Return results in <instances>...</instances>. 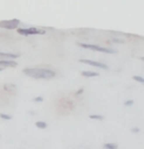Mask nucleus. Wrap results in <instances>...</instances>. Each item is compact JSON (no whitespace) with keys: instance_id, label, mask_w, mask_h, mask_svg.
<instances>
[{"instance_id":"nucleus-2","label":"nucleus","mask_w":144,"mask_h":149,"mask_svg":"<svg viewBox=\"0 0 144 149\" xmlns=\"http://www.w3.org/2000/svg\"><path fill=\"white\" fill-rule=\"evenodd\" d=\"M81 47L84 48H88V49H93V51H97V52H101V53H108V54H115L114 49H110V48H106V47H101L99 45H92V44H79Z\"/></svg>"},{"instance_id":"nucleus-8","label":"nucleus","mask_w":144,"mask_h":149,"mask_svg":"<svg viewBox=\"0 0 144 149\" xmlns=\"http://www.w3.org/2000/svg\"><path fill=\"white\" fill-rule=\"evenodd\" d=\"M82 75L86 76V77H93V76H98L99 73L92 72V71H84V72H82Z\"/></svg>"},{"instance_id":"nucleus-15","label":"nucleus","mask_w":144,"mask_h":149,"mask_svg":"<svg viewBox=\"0 0 144 149\" xmlns=\"http://www.w3.org/2000/svg\"><path fill=\"white\" fill-rule=\"evenodd\" d=\"M124 104H125V105H132V104H133V101H132V100H129V101H126Z\"/></svg>"},{"instance_id":"nucleus-7","label":"nucleus","mask_w":144,"mask_h":149,"mask_svg":"<svg viewBox=\"0 0 144 149\" xmlns=\"http://www.w3.org/2000/svg\"><path fill=\"white\" fill-rule=\"evenodd\" d=\"M19 54H13V53H1L0 52V60H10V58H17Z\"/></svg>"},{"instance_id":"nucleus-4","label":"nucleus","mask_w":144,"mask_h":149,"mask_svg":"<svg viewBox=\"0 0 144 149\" xmlns=\"http://www.w3.org/2000/svg\"><path fill=\"white\" fill-rule=\"evenodd\" d=\"M18 33L24 36H30V35H36V34H44V30L30 27V28H18Z\"/></svg>"},{"instance_id":"nucleus-6","label":"nucleus","mask_w":144,"mask_h":149,"mask_svg":"<svg viewBox=\"0 0 144 149\" xmlns=\"http://www.w3.org/2000/svg\"><path fill=\"white\" fill-rule=\"evenodd\" d=\"M17 65L15 61H11V60H0V67H15Z\"/></svg>"},{"instance_id":"nucleus-9","label":"nucleus","mask_w":144,"mask_h":149,"mask_svg":"<svg viewBox=\"0 0 144 149\" xmlns=\"http://www.w3.org/2000/svg\"><path fill=\"white\" fill-rule=\"evenodd\" d=\"M35 126L37 128H39V129H45V128L47 127V125H46L45 122H43V121H37V122L35 123Z\"/></svg>"},{"instance_id":"nucleus-5","label":"nucleus","mask_w":144,"mask_h":149,"mask_svg":"<svg viewBox=\"0 0 144 149\" xmlns=\"http://www.w3.org/2000/svg\"><path fill=\"white\" fill-rule=\"evenodd\" d=\"M80 63H84V64H88L91 66L95 67H100V68H107V65L104 63H99V62H95V61L90 60H80Z\"/></svg>"},{"instance_id":"nucleus-17","label":"nucleus","mask_w":144,"mask_h":149,"mask_svg":"<svg viewBox=\"0 0 144 149\" xmlns=\"http://www.w3.org/2000/svg\"><path fill=\"white\" fill-rule=\"evenodd\" d=\"M1 71H2V67H0V72H1Z\"/></svg>"},{"instance_id":"nucleus-16","label":"nucleus","mask_w":144,"mask_h":149,"mask_svg":"<svg viewBox=\"0 0 144 149\" xmlns=\"http://www.w3.org/2000/svg\"><path fill=\"white\" fill-rule=\"evenodd\" d=\"M132 131H133V132H138V131H140V129H138V128H133V129H132Z\"/></svg>"},{"instance_id":"nucleus-1","label":"nucleus","mask_w":144,"mask_h":149,"mask_svg":"<svg viewBox=\"0 0 144 149\" xmlns=\"http://www.w3.org/2000/svg\"><path fill=\"white\" fill-rule=\"evenodd\" d=\"M26 75H28L33 79H39V80H48L55 76V72L48 68H42V67H28L24 68L23 71Z\"/></svg>"},{"instance_id":"nucleus-14","label":"nucleus","mask_w":144,"mask_h":149,"mask_svg":"<svg viewBox=\"0 0 144 149\" xmlns=\"http://www.w3.org/2000/svg\"><path fill=\"white\" fill-rule=\"evenodd\" d=\"M34 101H35V102H42V101H43V97H35V99H34Z\"/></svg>"},{"instance_id":"nucleus-10","label":"nucleus","mask_w":144,"mask_h":149,"mask_svg":"<svg viewBox=\"0 0 144 149\" xmlns=\"http://www.w3.org/2000/svg\"><path fill=\"white\" fill-rule=\"evenodd\" d=\"M105 149H117V145L116 143H105L104 145Z\"/></svg>"},{"instance_id":"nucleus-11","label":"nucleus","mask_w":144,"mask_h":149,"mask_svg":"<svg viewBox=\"0 0 144 149\" xmlns=\"http://www.w3.org/2000/svg\"><path fill=\"white\" fill-rule=\"evenodd\" d=\"M89 118H90V119H95V120H104V117H103V116H97V114H90Z\"/></svg>"},{"instance_id":"nucleus-13","label":"nucleus","mask_w":144,"mask_h":149,"mask_svg":"<svg viewBox=\"0 0 144 149\" xmlns=\"http://www.w3.org/2000/svg\"><path fill=\"white\" fill-rule=\"evenodd\" d=\"M133 79H134L135 81H137V82H140V83L144 82V79H143V77H141V76H134Z\"/></svg>"},{"instance_id":"nucleus-3","label":"nucleus","mask_w":144,"mask_h":149,"mask_svg":"<svg viewBox=\"0 0 144 149\" xmlns=\"http://www.w3.org/2000/svg\"><path fill=\"white\" fill-rule=\"evenodd\" d=\"M19 26L18 19H10V20H2L0 22V27L5 29H16Z\"/></svg>"},{"instance_id":"nucleus-12","label":"nucleus","mask_w":144,"mask_h":149,"mask_svg":"<svg viewBox=\"0 0 144 149\" xmlns=\"http://www.w3.org/2000/svg\"><path fill=\"white\" fill-rule=\"evenodd\" d=\"M0 118L1 119H5V120H11V116H9V114H5V113H0Z\"/></svg>"}]
</instances>
